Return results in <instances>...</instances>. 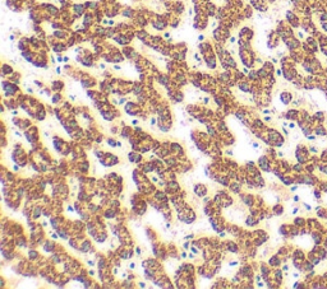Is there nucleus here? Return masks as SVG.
I'll list each match as a JSON object with an SVG mask.
<instances>
[{
    "label": "nucleus",
    "instance_id": "f257e3e1",
    "mask_svg": "<svg viewBox=\"0 0 327 289\" xmlns=\"http://www.w3.org/2000/svg\"><path fill=\"white\" fill-rule=\"evenodd\" d=\"M309 148H307L304 144H298L296 147V150H295V157L298 159V162L301 163V164H305L307 162H309L311 157H309Z\"/></svg>",
    "mask_w": 327,
    "mask_h": 289
},
{
    "label": "nucleus",
    "instance_id": "f03ea898",
    "mask_svg": "<svg viewBox=\"0 0 327 289\" xmlns=\"http://www.w3.org/2000/svg\"><path fill=\"white\" fill-rule=\"evenodd\" d=\"M313 133L317 135V137H327V129L323 126V124H318L317 126H314Z\"/></svg>",
    "mask_w": 327,
    "mask_h": 289
},
{
    "label": "nucleus",
    "instance_id": "7ed1b4c3",
    "mask_svg": "<svg viewBox=\"0 0 327 289\" xmlns=\"http://www.w3.org/2000/svg\"><path fill=\"white\" fill-rule=\"evenodd\" d=\"M280 101H281L284 105H289L293 101V94L290 92H282L281 94H280Z\"/></svg>",
    "mask_w": 327,
    "mask_h": 289
},
{
    "label": "nucleus",
    "instance_id": "20e7f679",
    "mask_svg": "<svg viewBox=\"0 0 327 289\" xmlns=\"http://www.w3.org/2000/svg\"><path fill=\"white\" fill-rule=\"evenodd\" d=\"M316 210H317V216H318V218H322V219H327V209H326V208L318 206Z\"/></svg>",
    "mask_w": 327,
    "mask_h": 289
},
{
    "label": "nucleus",
    "instance_id": "39448f33",
    "mask_svg": "<svg viewBox=\"0 0 327 289\" xmlns=\"http://www.w3.org/2000/svg\"><path fill=\"white\" fill-rule=\"evenodd\" d=\"M194 190H196V194L198 196H203V195H206V192H207V189L203 185H197L196 187H194Z\"/></svg>",
    "mask_w": 327,
    "mask_h": 289
},
{
    "label": "nucleus",
    "instance_id": "423d86ee",
    "mask_svg": "<svg viewBox=\"0 0 327 289\" xmlns=\"http://www.w3.org/2000/svg\"><path fill=\"white\" fill-rule=\"evenodd\" d=\"M272 210H274L275 215H281L284 213V206L281 205V204H276V205L272 208Z\"/></svg>",
    "mask_w": 327,
    "mask_h": 289
},
{
    "label": "nucleus",
    "instance_id": "0eeeda50",
    "mask_svg": "<svg viewBox=\"0 0 327 289\" xmlns=\"http://www.w3.org/2000/svg\"><path fill=\"white\" fill-rule=\"evenodd\" d=\"M309 152L313 153V154H317V153H318V148L314 147V145H313V147L311 145V147H309Z\"/></svg>",
    "mask_w": 327,
    "mask_h": 289
},
{
    "label": "nucleus",
    "instance_id": "6e6552de",
    "mask_svg": "<svg viewBox=\"0 0 327 289\" xmlns=\"http://www.w3.org/2000/svg\"><path fill=\"white\" fill-rule=\"evenodd\" d=\"M289 127H290V129H293V127H295V124H293V122H290V124H289Z\"/></svg>",
    "mask_w": 327,
    "mask_h": 289
},
{
    "label": "nucleus",
    "instance_id": "1a4fd4ad",
    "mask_svg": "<svg viewBox=\"0 0 327 289\" xmlns=\"http://www.w3.org/2000/svg\"><path fill=\"white\" fill-rule=\"evenodd\" d=\"M294 201L298 203V201H299V196H294Z\"/></svg>",
    "mask_w": 327,
    "mask_h": 289
}]
</instances>
